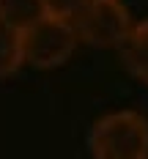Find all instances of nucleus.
<instances>
[{"label":"nucleus","mask_w":148,"mask_h":159,"mask_svg":"<svg viewBox=\"0 0 148 159\" xmlns=\"http://www.w3.org/2000/svg\"><path fill=\"white\" fill-rule=\"evenodd\" d=\"M44 14V0H0V22L16 30H25Z\"/></svg>","instance_id":"nucleus-5"},{"label":"nucleus","mask_w":148,"mask_h":159,"mask_svg":"<svg viewBox=\"0 0 148 159\" xmlns=\"http://www.w3.org/2000/svg\"><path fill=\"white\" fill-rule=\"evenodd\" d=\"M71 25L77 41H85L91 47H123L134 28L132 14L118 0H88L71 16Z\"/></svg>","instance_id":"nucleus-3"},{"label":"nucleus","mask_w":148,"mask_h":159,"mask_svg":"<svg viewBox=\"0 0 148 159\" xmlns=\"http://www.w3.org/2000/svg\"><path fill=\"white\" fill-rule=\"evenodd\" d=\"M88 0H44V11L52 16H63V19H71V16L80 11Z\"/></svg>","instance_id":"nucleus-7"},{"label":"nucleus","mask_w":148,"mask_h":159,"mask_svg":"<svg viewBox=\"0 0 148 159\" xmlns=\"http://www.w3.org/2000/svg\"><path fill=\"white\" fill-rule=\"evenodd\" d=\"M25 66L22 58V33L0 22V77H11Z\"/></svg>","instance_id":"nucleus-6"},{"label":"nucleus","mask_w":148,"mask_h":159,"mask_svg":"<svg viewBox=\"0 0 148 159\" xmlns=\"http://www.w3.org/2000/svg\"><path fill=\"white\" fill-rule=\"evenodd\" d=\"M22 33V58L36 69H55L71 58L77 47V33L71 19L44 14Z\"/></svg>","instance_id":"nucleus-2"},{"label":"nucleus","mask_w":148,"mask_h":159,"mask_svg":"<svg viewBox=\"0 0 148 159\" xmlns=\"http://www.w3.org/2000/svg\"><path fill=\"white\" fill-rule=\"evenodd\" d=\"M123 63L134 77H140L143 82H148V19L137 22L132 28L129 39L123 41Z\"/></svg>","instance_id":"nucleus-4"},{"label":"nucleus","mask_w":148,"mask_h":159,"mask_svg":"<svg viewBox=\"0 0 148 159\" xmlns=\"http://www.w3.org/2000/svg\"><path fill=\"white\" fill-rule=\"evenodd\" d=\"M93 159H148V121L134 110H115L91 126Z\"/></svg>","instance_id":"nucleus-1"}]
</instances>
